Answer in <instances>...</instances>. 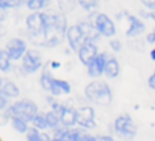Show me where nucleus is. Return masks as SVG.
<instances>
[{
	"mask_svg": "<svg viewBox=\"0 0 155 141\" xmlns=\"http://www.w3.org/2000/svg\"><path fill=\"white\" fill-rule=\"evenodd\" d=\"M26 140L27 141H44V137H42V134L40 133L38 129L31 126V128L29 129V132L26 133Z\"/></svg>",
	"mask_w": 155,
	"mask_h": 141,
	"instance_id": "nucleus-25",
	"label": "nucleus"
},
{
	"mask_svg": "<svg viewBox=\"0 0 155 141\" xmlns=\"http://www.w3.org/2000/svg\"><path fill=\"white\" fill-rule=\"evenodd\" d=\"M10 106H11V104L8 103V98L2 92V90H0V110L5 111V110H7Z\"/></svg>",
	"mask_w": 155,
	"mask_h": 141,
	"instance_id": "nucleus-27",
	"label": "nucleus"
},
{
	"mask_svg": "<svg viewBox=\"0 0 155 141\" xmlns=\"http://www.w3.org/2000/svg\"><path fill=\"white\" fill-rule=\"evenodd\" d=\"M127 19L129 22V26L125 31V35L128 38H135V37H139L142 35L143 33L146 31V23L139 18V16H135L128 14L127 15Z\"/></svg>",
	"mask_w": 155,
	"mask_h": 141,
	"instance_id": "nucleus-13",
	"label": "nucleus"
},
{
	"mask_svg": "<svg viewBox=\"0 0 155 141\" xmlns=\"http://www.w3.org/2000/svg\"><path fill=\"white\" fill-rule=\"evenodd\" d=\"M150 59L153 60V61H155V46L150 50Z\"/></svg>",
	"mask_w": 155,
	"mask_h": 141,
	"instance_id": "nucleus-37",
	"label": "nucleus"
},
{
	"mask_svg": "<svg viewBox=\"0 0 155 141\" xmlns=\"http://www.w3.org/2000/svg\"><path fill=\"white\" fill-rule=\"evenodd\" d=\"M95 141H114L112 136H95Z\"/></svg>",
	"mask_w": 155,
	"mask_h": 141,
	"instance_id": "nucleus-34",
	"label": "nucleus"
},
{
	"mask_svg": "<svg viewBox=\"0 0 155 141\" xmlns=\"http://www.w3.org/2000/svg\"><path fill=\"white\" fill-rule=\"evenodd\" d=\"M2 92L4 94L8 99H11V98H16V96L21 94V91H19L18 85L14 82H5L2 87Z\"/></svg>",
	"mask_w": 155,
	"mask_h": 141,
	"instance_id": "nucleus-18",
	"label": "nucleus"
},
{
	"mask_svg": "<svg viewBox=\"0 0 155 141\" xmlns=\"http://www.w3.org/2000/svg\"><path fill=\"white\" fill-rule=\"evenodd\" d=\"M31 123H33V128L38 129V130H45V129H48L45 114H41V113H38V114L35 115L34 120L31 121Z\"/></svg>",
	"mask_w": 155,
	"mask_h": 141,
	"instance_id": "nucleus-23",
	"label": "nucleus"
},
{
	"mask_svg": "<svg viewBox=\"0 0 155 141\" xmlns=\"http://www.w3.org/2000/svg\"><path fill=\"white\" fill-rule=\"evenodd\" d=\"M37 114H38V107L34 102L30 101V99H21V101H16L15 103L11 104L2 114V117L4 118V121H8L14 117H18L25 120L26 122H31Z\"/></svg>",
	"mask_w": 155,
	"mask_h": 141,
	"instance_id": "nucleus-1",
	"label": "nucleus"
},
{
	"mask_svg": "<svg viewBox=\"0 0 155 141\" xmlns=\"http://www.w3.org/2000/svg\"><path fill=\"white\" fill-rule=\"evenodd\" d=\"M5 50L10 54L12 61H18V60L23 59V56L26 54V52L29 50V49H27L26 42H25L22 38H11V40L5 43Z\"/></svg>",
	"mask_w": 155,
	"mask_h": 141,
	"instance_id": "nucleus-7",
	"label": "nucleus"
},
{
	"mask_svg": "<svg viewBox=\"0 0 155 141\" xmlns=\"http://www.w3.org/2000/svg\"><path fill=\"white\" fill-rule=\"evenodd\" d=\"M49 23V14L46 12H33L26 18V27L31 37L34 38H44L45 30Z\"/></svg>",
	"mask_w": 155,
	"mask_h": 141,
	"instance_id": "nucleus-4",
	"label": "nucleus"
},
{
	"mask_svg": "<svg viewBox=\"0 0 155 141\" xmlns=\"http://www.w3.org/2000/svg\"><path fill=\"white\" fill-rule=\"evenodd\" d=\"M45 118H46V123H48V128L49 129H53V130H56L57 128H60L61 120H60L59 113L51 110V111L45 113Z\"/></svg>",
	"mask_w": 155,
	"mask_h": 141,
	"instance_id": "nucleus-19",
	"label": "nucleus"
},
{
	"mask_svg": "<svg viewBox=\"0 0 155 141\" xmlns=\"http://www.w3.org/2000/svg\"><path fill=\"white\" fill-rule=\"evenodd\" d=\"M79 4L82 5V8L84 11H93V10H97V7L99 5V3L98 2H83V0H80L79 2Z\"/></svg>",
	"mask_w": 155,
	"mask_h": 141,
	"instance_id": "nucleus-26",
	"label": "nucleus"
},
{
	"mask_svg": "<svg viewBox=\"0 0 155 141\" xmlns=\"http://www.w3.org/2000/svg\"><path fill=\"white\" fill-rule=\"evenodd\" d=\"M51 141H60L59 139H56V137H52V140Z\"/></svg>",
	"mask_w": 155,
	"mask_h": 141,
	"instance_id": "nucleus-39",
	"label": "nucleus"
},
{
	"mask_svg": "<svg viewBox=\"0 0 155 141\" xmlns=\"http://www.w3.org/2000/svg\"><path fill=\"white\" fill-rule=\"evenodd\" d=\"M105 75L109 79H116L120 75V62L117 61L116 57L109 56L106 61V67H105Z\"/></svg>",
	"mask_w": 155,
	"mask_h": 141,
	"instance_id": "nucleus-17",
	"label": "nucleus"
},
{
	"mask_svg": "<svg viewBox=\"0 0 155 141\" xmlns=\"http://www.w3.org/2000/svg\"><path fill=\"white\" fill-rule=\"evenodd\" d=\"M4 19H5V12H4V11L0 10V22H3Z\"/></svg>",
	"mask_w": 155,
	"mask_h": 141,
	"instance_id": "nucleus-38",
	"label": "nucleus"
},
{
	"mask_svg": "<svg viewBox=\"0 0 155 141\" xmlns=\"http://www.w3.org/2000/svg\"><path fill=\"white\" fill-rule=\"evenodd\" d=\"M14 4H21V2H7V0H0V10L5 11L8 8L14 7Z\"/></svg>",
	"mask_w": 155,
	"mask_h": 141,
	"instance_id": "nucleus-29",
	"label": "nucleus"
},
{
	"mask_svg": "<svg viewBox=\"0 0 155 141\" xmlns=\"http://www.w3.org/2000/svg\"><path fill=\"white\" fill-rule=\"evenodd\" d=\"M42 67V56L35 49H29L22 59V69L26 73H35Z\"/></svg>",
	"mask_w": 155,
	"mask_h": 141,
	"instance_id": "nucleus-6",
	"label": "nucleus"
},
{
	"mask_svg": "<svg viewBox=\"0 0 155 141\" xmlns=\"http://www.w3.org/2000/svg\"><path fill=\"white\" fill-rule=\"evenodd\" d=\"M78 125L84 129L95 128V111L90 106H82L78 109Z\"/></svg>",
	"mask_w": 155,
	"mask_h": 141,
	"instance_id": "nucleus-10",
	"label": "nucleus"
},
{
	"mask_svg": "<svg viewBox=\"0 0 155 141\" xmlns=\"http://www.w3.org/2000/svg\"><path fill=\"white\" fill-rule=\"evenodd\" d=\"M146 41H147L148 43H153V45H155V27L147 34V37H146Z\"/></svg>",
	"mask_w": 155,
	"mask_h": 141,
	"instance_id": "nucleus-32",
	"label": "nucleus"
},
{
	"mask_svg": "<svg viewBox=\"0 0 155 141\" xmlns=\"http://www.w3.org/2000/svg\"><path fill=\"white\" fill-rule=\"evenodd\" d=\"M109 45H110V49H112L113 52H121V49H123V43H121V41L117 40V38L110 41Z\"/></svg>",
	"mask_w": 155,
	"mask_h": 141,
	"instance_id": "nucleus-28",
	"label": "nucleus"
},
{
	"mask_svg": "<svg viewBox=\"0 0 155 141\" xmlns=\"http://www.w3.org/2000/svg\"><path fill=\"white\" fill-rule=\"evenodd\" d=\"M11 57L7 53L5 49H0V71L2 72H10L11 69Z\"/></svg>",
	"mask_w": 155,
	"mask_h": 141,
	"instance_id": "nucleus-20",
	"label": "nucleus"
},
{
	"mask_svg": "<svg viewBox=\"0 0 155 141\" xmlns=\"http://www.w3.org/2000/svg\"><path fill=\"white\" fill-rule=\"evenodd\" d=\"M56 113H59L60 120H61V126L64 128H74V125L78 123V109L68 104H63Z\"/></svg>",
	"mask_w": 155,
	"mask_h": 141,
	"instance_id": "nucleus-9",
	"label": "nucleus"
},
{
	"mask_svg": "<svg viewBox=\"0 0 155 141\" xmlns=\"http://www.w3.org/2000/svg\"><path fill=\"white\" fill-rule=\"evenodd\" d=\"M46 4H48V2H45V0H27L26 2L27 8L33 10L34 12H38V10L46 7Z\"/></svg>",
	"mask_w": 155,
	"mask_h": 141,
	"instance_id": "nucleus-24",
	"label": "nucleus"
},
{
	"mask_svg": "<svg viewBox=\"0 0 155 141\" xmlns=\"http://www.w3.org/2000/svg\"><path fill=\"white\" fill-rule=\"evenodd\" d=\"M49 92L52 94L53 96H59L61 94H70L71 92V84L65 80H60L54 77L53 84H52V88Z\"/></svg>",
	"mask_w": 155,
	"mask_h": 141,
	"instance_id": "nucleus-16",
	"label": "nucleus"
},
{
	"mask_svg": "<svg viewBox=\"0 0 155 141\" xmlns=\"http://www.w3.org/2000/svg\"><path fill=\"white\" fill-rule=\"evenodd\" d=\"M95 30L98 31L99 35L102 37L110 38L116 34V24L114 22L110 19V16H107L106 14H97L93 22Z\"/></svg>",
	"mask_w": 155,
	"mask_h": 141,
	"instance_id": "nucleus-5",
	"label": "nucleus"
},
{
	"mask_svg": "<svg viewBox=\"0 0 155 141\" xmlns=\"http://www.w3.org/2000/svg\"><path fill=\"white\" fill-rule=\"evenodd\" d=\"M84 95L90 102L101 106H107L113 101L112 88L106 82L102 80H94L88 83L84 88Z\"/></svg>",
	"mask_w": 155,
	"mask_h": 141,
	"instance_id": "nucleus-2",
	"label": "nucleus"
},
{
	"mask_svg": "<svg viewBox=\"0 0 155 141\" xmlns=\"http://www.w3.org/2000/svg\"><path fill=\"white\" fill-rule=\"evenodd\" d=\"M139 14L142 15V18H144V19H151V21H155V11L142 10Z\"/></svg>",
	"mask_w": 155,
	"mask_h": 141,
	"instance_id": "nucleus-30",
	"label": "nucleus"
},
{
	"mask_svg": "<svg viewBox=\"0 0 155 141\" xmlns=\"http://www.w3.org/2000/svg\"><path fill=\"white\" fill-rule=\"evenodd\" d=\"M98 48H97L95 42H90V41H84L80 49L78 50V57H79L80 62L87 67L97 56H98Z\"/></svg>",
	"mask_w": 155,
	"mask_h": 141,
	"instance_id": "nucleus-11",
	"label": "nucleus"
},
{
	"mask_svg": "<svg viewBox=\"0 0 155 141\" xmlns=\"http://www.w3.org/2000/svg\"><path fill=\"white\" fill-rule=\"evenodd\" d=\"M80 31H82L83 37H84V41H90V42H95L99 38L98 31L95 30L93 23H90L88 21H82L78 23Z\"/></svg>",
	"mask_w": 155,
	"mask_h": 141,
	"instance_id": "nucleus-15",
	"label": "nucleus"
},
{
	"mask_svg": "<svg viewBox=\"0 0 155 141\" xmlns=\"http://www.w3.org/2000/svg\"><path fill=\"white\" fill-rule=\"evenodd\" d=\"M113 129L116 134L124 141H132L135 140L137 134V126L135 123L134 118L129 114H121L113 122Z\"/></svg>",
	"mask_w": 155,
	"mask_h": 141,
	"instance_id": "nucleus-3",
	"label": "nucleus"
},
{
	"mask_svg": "<svg viewBox=\"0 0 155 141\" xmlns=\"http://www.w3.org/2000/svg\"><path fill=\"white\" fill-rule=\"evenodd\" d=\"M147 84H148V87H150L151 90H154V91H155V69H154L153 73L150 75V77H148Z\"/></svg>",
	"mask_w": 155,
	"mask_h": 141,
	"instance_id": "nucleus-33",
	"label": "nucleus"
},
{
	"mask_svg": "<svg viewBox=\"0 0 155 141\" xmlns=\"http://www.w3.org/2000/svg\"><path fill=\"white\" fill-rule=\"evenodd\" d=\"M53 80H54V77L52 76L48 71H44L42 75H41V77H40V84L45 91H51L52 84H53Z\"/></svg>",
	"mask_w": 155,
	"mask_h": 141,
	"instance_id": "nucleus-22",
	"label": "nucleus"
},
{
	"mask_svg": "<svg viewBox=\"0 0 155 141\" xmlns=\"http://www.w3.org/2000/svg\"><path fill=\"white\" fill-rule=\"evenodd\" d=\"M142 4L147 11H155V0H144L142 2Z\"/></svg>",
	"mask_w": 155,
	"mask_h": 141,
	"instance_id": "nucleus-31",
	"label": "nucleus"
},
{
	"mask_svg": "<svg viewBox=\"0 0 155 141\" xmlns=\"http://www.w3.org/2000/svg\"><path fill=\"white\" fill-rule=\"evenodd\" d=\"M51 67L53 68V69H57V68H60V62H57V61H52V62H51Z\"/></svg>",
	"mask_w": 155,
	"mask_h": 141,
	"instance_id": "nucleus-36",
	"label": "nucleus"
},
{
	"mask_svg": "<svg viewBox=\"0 0 155 141\" xmlns=\"http://www.w3.org/2000/svg\"><path fill=\"white\" fill-rule=\"evenodd\" d=\"M80 141H95V136H91V134H84Z\"/></svg>",
	"mask_w": 155,
	"mask_h": 141,
	"instance_id": "nucleus-35",
	"label": "nucleus"
},
{
	"mask_svg": "<svg viewBox=\"0 0 155 141\" xmlns=\"http://www.w3.org/2000/svg\"><path fill=\"white\" fill-rule=\"evenodd\" d=\"M0 34H3V31H2V26H0Z\"/></svg>",
	"mask_w": 155,
	"mask_h": 141,
	"instance_id": "nucleus-40",
	"label": "nucleus"
},
{
	"mask_svg": "<svg viewBox=\"0 0 155 141\" xmlns=\"http://www.w3.org/2000/svg\"><path fill=\"white\" fill-rule=\"evenodd\" d=\"M11 125H12V128L15 129L16 132H19V133H27L30 129L26 121L22 120V118H18V117L11 118Z\"/></svg>",
	"mask_w": 155,
	"mask_h": 141,
	"instance_id": "nucleus-21",
	"label": "nucleus"
},
{
	"mask_svg": "<svg viewBox=\"0 0 155 141\" xmlns=\"http://www.w3.org/2000/svg\"><path fill=\"white\" fill-rule=\"evenodd\" d=\"M65 37H67V42H68V45H70V48L75 52L79 50L80 46L84 42V37H83V34L78 24H74V26L68 27Z\"/></svg>",
	"mask_w": 155,
	"mask_h": 141,
	"instance_id": "nucleus-14",
	"label": "nucleus"
},
{
	"mask_svg": "<svg viewBox=\"0 0 155 141\" xmlns=\"http://www.w3.org/2000/svg\"><path fill=\"white\" fill-rule=\"evenodd\" d=\"M84 136V132L78 128H64L60 126L54 130L53 137L59 139L60 141H80Z\"/></svg>",
	"mask_w": 155,
	"mask_h": 141,
	"instance_id": "nucleus-12",
	"label": "nucleus"
},
{
	"mask_svg": "<svg viewBox=\"0 0 155 141\" xmlns=\"http://www.w3.org/2000/svg\"><path fill=\"white\" fill-rule=\"evenodd\" d=\"M109 59V54L102 52L99 53L90 64L87 65V73L90 77L95 79V77H99L102 75H105V67H106V61Z\"/></svg>",
	"mask_w": 155,
	"mask_h": 141,
	"instance_id": "nucleus-8",
	"label": "nucleus"
}]
</instances>
